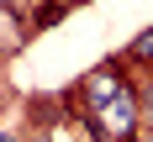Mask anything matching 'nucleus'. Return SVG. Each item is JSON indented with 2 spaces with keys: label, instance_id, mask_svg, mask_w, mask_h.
Listing matches in <instances>:
<instances>
[{
  "label": "nucleus",
  "instance_id": "7ed1b4c3",
  "mask_svg": "<svg viewBox=\"0 0 153 142\" xmlns=\"http://www.w3.org/2000/svg\"><path fill=\"white\" fill-rule=\"evenodd\" d=\"M137 116H143V126H153V90L137 95Z\"/></svg>",
  "mask_w": 153,
  "mask_h": 142
},
{
  "label": "nucleus",
  "instance_id": "f257e3e1",
  "mask_svg": "<svg viewBox=\"0 0 153 142\" xmlns=\"http://www.w3.org/2000/svg\"><path fill=\"white\" fill-rule=\"evenodd\" d=\"M63 11H69V5H63V0H53V5H42V11H37V26H53V21H58Z\"/></svg>",
  "mask_w": 153,
  "mask_h": 142
},
{
  "label": "nucleus",
  "instance_id": "20e7f679",
  "mask_svg": "<svg viewBox=\"0 0 153 142\" xmlns=\"http://www.w3.org/2000/svg\"><path fill=\"white\" fill-rule=\"evenodd\" d=\"M0 142H16V137H11V132H0Z\"/></svg>",
  "mask_w": 153,
  "mask_h": 142
},
{
  "label": "nucleus",
  "instance_id": "39448f33",
  "mask_svg": "<svg viewBox=\"0 0 153 142\" xmlns=\"http://www.w3.org/2000/svg\"><path fill=\"white\" fill-rule=\"evenodd\" d=\"M63 5H69V0H63Z\"/></svg>",
  "mask_w": 153,
  "mask_h": 142
},
{
  "label": "nucleus",
  "instance_id": "f03ea898",
  "mask_svg": "<svg viewBox=\"0 0 153 142\" xmlns=\"http://www.w3.org/2000/svg\"><path fill=\"white\" fill-rule=\"evenodd\" d=\"M132 58H153V32H143L137 42H132Z\"/></svg>",
  "mask_w": 153,
  "mask_h": 142
}]
</instances>
